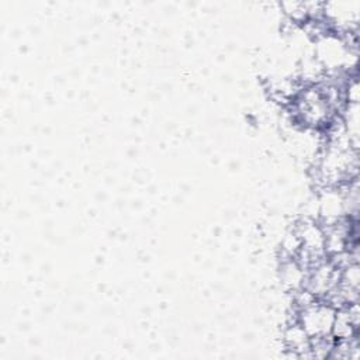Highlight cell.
<instances>
[{
  "label": "cell",
  "instance_id": "6da1fadb",
  "mask_svg": "<svg viewBox=\"0 0 360 360\" xmlns=\"http://www.w3.org/2000/svg\"><path fill=\"white\" fill-rule=\"evenodd\" d=\"M336 308L323 300H316L298 311L297 321L309 338L332 335Z\"/></svg>",
  "mask_w": 360,
  "mask_h": 360
},
{
  "label": "cell",
  "instance_id": "7a4b0ae2",
  "mask_svg": "<svg viewBox=\"0 0 360 360\" xmlns=\"http://www.w3.org/2000/svg\"><path fill=\"white\" fill-rule=\"evenodd\" d=\"M284 342L287 349L292 352V354L300 357L309 356L311 338L308 336V333L304 330L298 321H294L292 323L288 325V328L284 332Z\"/></svg>",
  "mask_w": 360,
  "mask_h": 360
}]
</instances>
